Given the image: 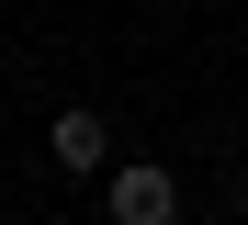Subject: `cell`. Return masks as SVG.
Wrapping results in <instances>:
<instances>
[{
  "mask_svg": "<svg viewBox=\"0 0 248 225\" xmlns=\"http://www.w3.org/2000/svg\"><path fill=\"white\" fill-rule=\"evenodd\" d=\"M170 214H181L170 169H113V225H170Z\"/></svg>",
  "mask_w": 248,
  "mask_h": 225,
  "instance_id": "cell-1",
  "label": "cell"
},
{
  "mask_svg": "<svg viewBox=\"0 0 248 225\" xmlns=\"http://www.w3.org/2000/svg\"><path fill=\"white\" fill-rule=\"evenodd\" d=\"M46 147H57V169H102V158H113V147H102V113H57Z\"/></svg>",
  "mask_w": 248,
  "mask_h": 225,
  "instance_id": "cell-2",
  "label": "cell"
},
{
  "mask_svg": "<svg viewBox=\"0 0 248 225\" xmlns=\"http://www.w3.org/2000/svg\"><path fill=\"white\" fill-rule=\"evenodd\" d=\"M237 203H248V180H237Z\"/></svg>",
  "mask_w": 248,
  "mask_h": 225,
  "instance_id": "cell-3",
  "label": "cell"
}]
</instances>
